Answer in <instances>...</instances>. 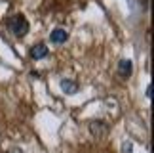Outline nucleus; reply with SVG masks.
Here are the masks:
<instances>
[{"mask_svg": "<svg viewBox=\"0 0 154 153\" xmlns=\"http://www.w3.org/2000/svg\"><path fill=\"white\" fill-rule=\"evenodd\" d=\"M131 149H133L131 144H124V153H131Z\"/></svg>", "mask_w": 154, "mask_h": 153, "instance_id": "obj_8", "label": "nucleus"}, {"mask_svg": "<svg viewBox=\"0 0 154 153\" xmlns=\"http://www.w3.org/2000/svg\"><path fill=\"white\" fill-rule=\"evenodd\" d=\"M131 71H133V63L129 60H120L118 61V75H120L122 79H129Z\"/></svg>", "mask_w": 154, "mask_h": 153, "instance_id": "obj_4", "label": "nucleus"}, {"mask_svg": "<svg viewBox=\"0 0 154 153\" xmlns=\"http://www.w3.org/2000/svg\"><path fill=\"white\" fill-rule=\"evenodd\" d=\"M50 40L53 44H65L69 40V33L65 31V29H61V27H57V29H53L51 31V34H50Z\"/></svg>", "mask_w": 154, "mask_h": 153, "instance_id": "obj_2", "label": "nucleus"}, {"mask_svg": "<svg viewBox=\"0 0 154 153\" xmlns=\"http://www.w3.org/2000/svg\"><path fill=\"white\" fill-rule=\"evenodd\" d=\"M8 153H23V149H19V148H11V149H8Z\"/></svg>", "mask_w": 154, "mask_h": 153, "instance_id": "obj_9", "label": "nucleus"}, {"mask_svg": "<svg viewBox=\"0 0 154 153\" xmlns=\"http://www.w3.org/2000/svg\"><path fill=\"white\" fill-rule=\"evenodd\" d=\"M61 90L65 94H69V96H72V94L78 92V82H76V80H70V79H63L61 80Z\"/></svg>", "mask_w": 154, "mask_h": 153, "instance_id": "obj_5", "label": "nucleus"}, {"mask_svg": "<svg viewBox=\"0 0 154 153\" xmlns=\"http://www.w3.org/2000/svg\"><path fill=\"white\" fill-rule=\"evenodd\" d=\"M90 128H91L93 136H97V138H101L103 134H106V132H109V128H106V125H105V122H101V121H93Z\"/></svg>", "mask_w": 154, "mask_h": 153, "instance_id": "obj_6", "label": "nucleus"}, {"mask_svg": "<svg viewBox=\"0 0 154 153\" xmlns=\"http://www.w3.org/2000/svg\"><path fill=\"white\" fill-rule=\"evenodd\" d=\"M8 29L15 34V37L21 38V37H25V34L29 33L31 25H29L27 17H23L21 14H17V15H11L10 19H8Z\"/></svg>", "mask_w": 154, "mask_h": 153, "instance_id": "obj_1", "label": "nucleus"}, {"mask_svg": "<svg viewBox=\"0 0 154 153\" xmlns=\"http://www.w3.org/2000/svg\"><path fill=\"white\" fill-rule=\"evenodd\" d=\"M146 98H149V99H152V82H149V86H146Z\"/></svg>", "mask_w": 154, "mask_h": 153, "instance_id": "obj_7", "label": "nucleus"}, {"mask_svg": "<svg viewBox=\"0 0 154 153\" xmlns=\"http://www.w3.org/2000/svg\"><path fill=\"white\" fill-rule=\"evenodd\" d=\"M48 54H50V50H48V46H46L44 42L34 44L31 48V57H32V60H42V57H46Z\"/></svg>", "mask_w": 154, "mask_h": 153, "instance_id": "obj_3", "label": "nucleus"}]
</instances>
